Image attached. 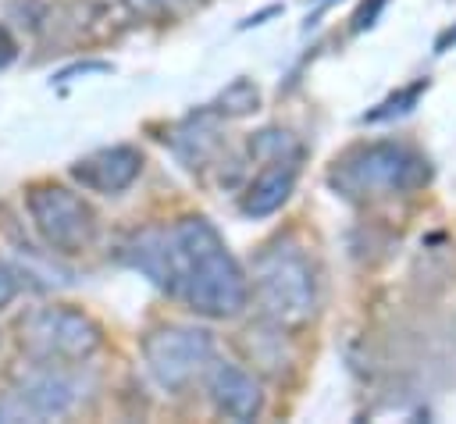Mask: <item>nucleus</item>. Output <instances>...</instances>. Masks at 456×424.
Here are the masks:
<instances>
[{
    "instance_id": "obj_7",
    "label": "nucleus",
    "mask_w": 456,
    "mask_h": 424,
    "mask_svg": "<svg viewBox=\"0 0 456 424\" xmlns=\"http://www.w3.org/2000/svg\"><path fill=\"white\" fill-rule=\"evenodd\" d=\"M75 399H78V381H75V374H68V363L32 360L14 378L7 403H0V417L50 420V417H64L75 406Z\"/></svg>"
},
{
    "instance_id": "obj_1",
    "label": "nucleus",
    "mask_w": 456,
    "mask_h": 424,
    "mask_svg": "<svg viewBox=\"0 0 456 424\" xmlns=\"http://www.w3.org/2000/svg\"><path fill=\"white\" fill-rule=\"evenodd\" d=\"M132 264L164 292L203 317H235L249 299V278L224 246L221 232L200 217L150 228L132 242Z\"/></svg>"
},
{
    "instance_id": "obj_8",
    "label": "nucleus",
    "mask_w": 456,
    "mask_h": 424,
    "mask_svg": "<svg viewBox=\"0 0 456 424\" xmlns=\"http://www.w3.org/2000/svg\"><path fill=\"white\" fill-rule=\"evenodd\" d=\"M207 395L228 420H253L264 410L260 381L235 363H207Z\"/></svg>"
},
{
    "instance_id": "obj_13",
    "label": "nucleus",
    "mask_w": 456,
    "mask_h": 424,
    "mask_svg": "<svg viewBox=\"0 0 456 424\" xmlns=\"http://www.w3.org/2000/svg\"><path fill=\"white\" fill-rule=\"evenodd\" d=\"M424 89H428V82H424V78H420V82H413V86H406V89H399L395 96H388V100H381L374 110H367V114H363V121H388V118H399V114H406V110H413Z\"/></svg>"
},
{
    "instance_id": "obj_17",
    "label": "nucleus",
    "mask_w": 456,
    "mask_h": 424,
    "mask_svg": "<svg viewBox=\"0 0 456 424\" xmlns=\"http://www.w3.org/2000/svg\"><path fill=\"white\" fill-rule=\"evenodd\" d=\"M449 43H456V29H449V32H445V36H442V39L435 43V46H438V53H442V50H445Z\"/></svg>"
},
{
    "instance_id": "obj_12",
    "label": "nucleus",
    "mask_w": 456,
    "mask_h": 424,
    "mask_svg": "<svg viewBox=\"0 0 456 424\" xmlns=\"http://www.w3.org/2000/svg\"><path fill=\"white\" fill-rule=\"evenodd\" d=\"M256 103H260V89L249 82V78H235L221 96H217V110L221 114H249V110H256Z\"/></svg>"
},
{
    "instance_id": "obj_10",
    "label": "nucleus",
    "mask_w": 456,
    "mask_h": 424,
    "mask_svg": "<svg viewBox=\"0 0 456 424\" xmlns=\"http://www.w3.org/2000/svg\"><path fill=\"white\" fill-rule=\"evenodd\" d=\"M296 171H299L296 160H271V164H264V171L249 182V189L242 196V214L246 217H267V214L281 210L285 200L296 189Z\"/></svg>"
},
{
    "instance_id": "obj_9",
    "label": "nucleus",
    "mask_w": 456,
    "mask_h": 424,
    "mask_svg": "<svg viewBox=\"0 0 456 424\" xmlns=\"http://www.w3.org/2000/svg\"><path fill=\"white\" fill-rule=\"evenodd\" d=\"M139 171H142V153L135 146H125V143L103 146V150L75 160V167H71V175H75V182H82V189L107 192V196L128 189L139 178Z\"/></svg>"
},
{
    "instance_id": "obj_11",
    "label": "nucleus",
    "mask_w": 456,
    "mask_h": 424,
    "mask_svg": "<svg viewBox=\"0 0 456 424\" xmlns=\"http://www.w3.org/2000/svg\"><path fill=\"white\" fill-rule=\"evenodd\" d=\"M249 153H253L256 160H264V164H271V160H299V157H303L299 143H296L289 132H278V128L256 132V135L249 139Z\"/></svg>"
},
{
    "instance_id": "obj_6",
    "label": "nucleus",
    "mask_w": 456,
    "mask_h": 424,
    "mask_svg": "<svg viewBox=\"0 0 456 424\" xmlns=\"http://www.w3.org/2000/svg\"><path fill=\"white\" fill-rule=\"evenodd\" d=\"M142 360L160 388L178 392L200 371H207V363L214 360V338L203 328L167 324L142 338Z\"/></svg>"
},
{
    "instance_id": "obj_5",
    "label": "nucleus",
    "mask_w": 456,
    "mask_h": 424,
    "mask_svg": "<svg viewBox=\"0 0 456 424\" xmlns=\"http://www.w3.org/2000/svg\"><path fill=\"white\" fill-rule=\"evenodd\" d=\"M25 207H28V217H32L36 232L43 235V242L57 253H78L96 235L93 207L78 192H71L68 185L39 182V185L28 189Z\"/></svg>"
},
{
    "instance_id": "obj_2",
    "label": "nucleus",
    "mask_w": 456,
    "mask_h": 424,
    "mask_svg": "<svg viewBox=\"0 0 456 424\" xmlns=\"http://www.w3.org/2000/svg\"><path fill=\"white\" fill-rule=\"evenodd\" d=\"M428 175L431 167L417 150L403 143H363L331 164L328 182L349 200H381L420 189Z\"/></svg>"
},
{
    "instance_id": "obj_15",
    "label": "nucleus",
    "mask_w": 456,
    "mask_h": 424,
    "mask_svg": "<svg viewBox=\"0 0 456 424\" xmlns=\"http://www.w3.org/2000/svg\"><path fill=\"white\" fill-rule=\"evenodd\" d=\"M385 4H388V0H370V4L363 0V4H360V11L353 14V32H363V29H370V25H374V18H378V11H381Z\"/></svg>"
},
{
    "instance_id": "obj_18",
    "label": "nucleus",
    "mask_w": 456,
    "mask_h": 424,
    "mask_svg": "<svg viewBox=\"0 0 456 424\" xmlns=\"http://www.w3.org/2000/svg\"><path fill=\"white\" fill-rule=\"evenodd\" d=\"M135 4H142V7H164V4H171V0H135Z\"/></svg>"
},
{
    "instance_id": "obj_14",
    "label": "nucleus",
    "mask_w": 456,
    "mask_h": 424,
    "mask_svg": "<svg viewBox=\"0 0 456 424\" xmlns=\"http://www.w3.org/2000/svg\"><path fill=\"white\" fill-rule=\"evenodd\" d=\"M14 296H18V271H14L11 264H4V260H0V310H4V306H11V303H14Z\"/></svg>"
},
{
    "instance_id": "obj_16",
    "label": "nucleus",
    "mask_w": 456,
    "mask_h": 424,
    "mask_svg": "<svg viewBox=\"0 0 456 424\" xmlns=\"http://www.w3.org/2000/svg\"><path fill=\"white\" fill-rule=\"evenodd\" d=\"M14 57H18V43H14V39H11V32L0 25V68H7Z\"/></svg>"
},
{
    "instance_id": "obj_4",
    "label": "nucleus",
    "mask_w": 456,
    "mask_h": 424,
    "mask_svg": "<svg viewBox=\"0 0 456 424\" xmlns=\"http://www.w3.org/2000/svg\"><path fill=\"white\" fill-rule=\"evenodd\" d=\"M18 335H21V349L32 360H50V363H82L103 342L100 324L75 306H39L21 317Z\"/></svg>"
},
{
    "instance_id": "obj_3",
    "label": "nucleus",
    "mask_w": 456,
    "mask_h": 424,
    "mask_svg": "<svg viewBox=\"0 0 456 424\" xmlns=\"http://www.w3.org/2000/svg\"><path fill=\"white\" fill-rule=\"evenodd\" d=\"M253 296L274 328L306 324L317 314V274L310 257L292 242L267 246L253 264Z\"/></svg>"
}]
</instances>
